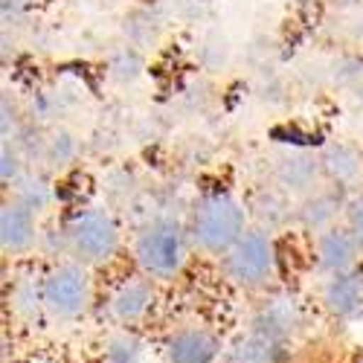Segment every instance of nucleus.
Returning <instances> with one entry per match:
<instances>
[{"label": "nucleus", "mask_w": 363, "mask_h": 363, "mask_svg": "<svg viewBox=\"0 0 363 363\" xmlns=\"http://www.w3.org/2000/svg\"><path fill=\"white\" fill-rule=\"evenodd\" d=\"M250 227L253 221L247 213V201L235 198L227 189L203 192L192 203L189 218H186L192 250L209 259L227 256Z\"/></svg>", "instance_id": "nucleus-1"}, {"label": "nucleus", "mask_w": 363, "mask_h": 363, "mask_svg": "<svg viewBox=\"0 0 363 363\" xmlns=\"http://www.w3.org/2000/svg\"><path fill=\"white\" fill-rule=\"evenodd\" d=\"M131 253L140 274L155 282H172L180 277V270L189 262V253L195 250L186 221H180L172 213H157L137 227Z\"/></svg>", "instance_id": "nucleus-2"}, {"label": "nucleus", "mask_w": 363, "mask_h": 363, "mask_svg": "<svg viewBox=\"0 0 363 363\" xmlns=\"http://www.w3.org/2000/svg\"><path fill=\"white\" fill-rule=\"evenodd\" d=\"M44 294V317L55 325H73L94 308V279L90 267L65 256L50 262L41 277Z\"/></svg>", "instance_id": "nucleus-3"}, {"label": "nucleus", "mask_w": 363, "mask_h": 363, "mask_svg": "<svg viewBox=\"0 0 363 363\" xmlns=\"http://www.w3.org/2000/svg\"><path fill=\"white\" fill-rule=\"evenodd\" d=\"M67 256L87 264L102 267L116 259L123 247V227L108 206H79L65 218Z\"/></svg>", "instance_id": "nucleus-4"}, {"label": "nucleus", "mask_w": 363, "mask_h": 363, "mask_svg": "<svg viewBox=\"0 0 363 363\" xmlns=\"http://www.w3.org/2000/svg\"><path fill=\"white\" fill-rule=\"evenodd\" d=\"M224 279L238 291H270L279 274V253H277V235L262 227H250L238 238V245L218 259Z\"/></svg>", "instance_id": "nucleus-5"}, {"label": "nucleus", "mask_w": 363, "mask_h": 363, "mask_svg": "<svg viewBox=\"0 0 363 363\" xmlns=\"http://www.w3.org/2000/svg\"><path fill=\"white\" fill-rule=\"evenodd\" d=\"M306 323H308L306 302L291 291H267L256 302L253 317H250V325L288 343H294V337L306 328Z\"/></svg>", "instance_id": "nucleus-6"}, {"label": "nucleus", "mask_w": 363, "mask_h": 363, "mask_svg": "<svg viewBox=\"0 0 363 363\" xmlns=\"http://www.w3.org/2000/svg\"><path fill=\"white\" fill-rule=\"evenodd\" d=\"M227 357V343L218 331L201 323H186L174 328L163 343L166 363H221Z\"/></svg>", "instance_id": "nucleus-7"}, {"label": "nucleus", "mask_w": 363, "mask_h": 363, "mask_svg": "<svg viewBox=\"0 0 363 363\" xmlns=\"http://www.w3.org/2000/svg\"><path fill=\"white\" fill-rule=\"evenodd\" d=\"M311 259H314V270L323 279L349 274V270L360 267V245L354 233L346 224H335L317 235H311Z\"/></svg>", "instance_id": "nucleus-8"}, {"label": "nucleus", "mask_w": 363, "mask_h": 363, "mask_svg": "<svg viewBox=\"0 0 363 363\" xmlns=\"http://www.w3.org/2000/svg\"><path fill=\"white\" fill-rule=\"evenodd\" d=\"M155 299H157L155 279H148L145 274L125 277L123 282H116L113 291L108 294V302H105L108 320L116 328H134L151 314Z\"/></svg>", "instance_id": "nucleus-9"}, {"label": "nucleus", "mask_w": 363, "mask_h": 363, "mask_svg": "<svg viewBox=\"0 0 363 363\" xmlns=\"http://www.w3.org/2000/svg\"><path fill=\"white\" fill-rule=\"evenodd\" d=\"M270 184L279 186L294 201L311 195L314 189H320L325 184L320 157L314 151H302V148L282 151V155L274 157V163H270Z\"/></svg>", "instance_id": "nucleus-10"}, {"label": "nucleus", "mask_w": 363, "mask_h": 363, "mask_svg": "<svg viewBox=\"0 0 363 363\" xmlns=\"http://www.w3.org/2000/svg\"><path fill=\"white\" fill-rule=\"evenodd\" d=\"M38 247H41L38 216H33L18 201L4 198V203H0V250H4V256L23 259L33 256Z\"/></svg>", "instance_id": "nucleus-11"}, {"label": "nucleus", "mask_w": 363, "mask_h": 363, "mask_svg": "<svg viewBox=\"0 0 363 363\" xmlns=\"http://www.w3.org/2000/svg\"><path fill=\"white\" fill-rule=\"evenodd\" d=\"M349 192L337 189V186H320L311 195L299 198L296 209H294V224L299 230H306L311 235L340 224V218H346V206H349Z\"/></svg>", "instance_id": "nucleus-12"}, {"label": "nucleus", "mask_w": 363, "mask_h": 363, "mask_svg": "<svg viewBox=\"0 0 363 363\" xmlns=\"http://www.w3.org/2000/svg\"><path fill=\"white\" fill-rule=\"evenodd\" d=\"M317 157H320L323 180L328 186H337L352 195V189L363 184V148L357 143L331 140L317 151Z\"/></svg>", "instance_id": "nucleus-13"}, {"label": "nucleus", "mask_w": 363, "mask_h": 363, "mask_svg": "<svg viewBox=\"0 0 363 363\" xmlns=\"http://www.w3.org/2000/svg\"><path fill=\"white\" fill-rule=\"evenodd\" d=\"M320 302L328 317L340 323H354L363 317V267H354L349 274L323 279Z\"/></svg>", "instance_id": "nucleus-14"}, {"label": "nucleus", "mask_w": 363, "mask_h": 363, "mask_svg": "<svg viewBox=\"0 0 363 363\" xmlns=\"http://www.w3.org/2000/svg\"><path fill=\"white\" fill-rule=\"evenodd\" d=\"M291 357V343L279 340L267 331L247 325L245 335H238L227 346V363H285Z\"/></svg>", "instance_id": "nucleus-15"}, {"label": "nucleus", "mask_w": 363, "mask_h": 363, "mask_svg": "<svg viewBox=\"0 0 363 363\" xmlns=\"http://www.w3.org/2000/svg\"><path fill=\"white\" fill-rule=\"evenodd\" d=\"M294 209H296V201L274 184L253 189V195L247 198V213H250L253 227H262L274 235L285 230L288 224H294Z\"/></svg>", "instance_id": "nucleus-16"}, {"label": "nucleus", "mask_w": 363, "mask_h": 363, "mask_svg": "<svg viewBox=\"0 0 363 363\" xmlns=\"http://www.w3.org/2000/svg\"><path fill=\"white\" fill-rule=\"evenodd\" d=\"M166 12L160 6H131L119 21V38L140 47L143 52L157 50L166 33Z\"/></svg>", "instance_id": "nucleus-17"}, {"label": "nucleus", "mask_w": 363, "mask_h": 363, "mask_svg": "<svg viewBox=\"0 0 363 363\" xmlns=\"http://www.w3.org/2000/svg\"><path fill=\"white\" fill-rule=\"evenodd\" d=\"M82 157V137L70 128V125H62V123H52L44 134V148H41V166L47 172H55L62 174L67 169H73Z\"/></svg>", "instance_id": "nucleus-18"}, {"label": "nucleus", "mask_w": 363, "mask_h": 363, "mask_svg": "<svg viewBox=\"0 0 363 363\" xmlns=\"http://www.w3.org/2000/svg\"><path fill=\"white\" fill-rule=\"evenodd\" d=\"M6 198L18 201L21 206H26L33 216H47L50 209L55 206V186H52V180L44 174V172H35V169H29L18 184L6 192Z\"/></svg>", "instance_id": "nucleus-19"}, {"label": "nucleus", "mask_w": 363, "mask_h": 363, "mask_svg": "<svg viewBox=\"0 0 363 363\" xmlns=\"http://www.w3.org/2000/svg\"><path fill=\"white\" fill-rule=\"evenodd\" d=\"M44 274H21L9 288V308L21 323H38L44 317V294H41Z\"/></svg>", "instance_id": "nucleus-20"}, {"label": "nucleus", "mask_w": 363, "mask_h": 363, "mask_svg": "<svg viewBox=\"0 0 363 363\" xmlns=\"http://www.w3.org/2000/svg\"><path fill=\"white\" fill-rule=\"evenodd\" d=\"M145 55H148V52H143L140 47H134V44H128V41L113 44V47L108 50V55H105L108 79H111L113 84H123V87L137 84V82L143 79V73H145Z\"/></svg>", "instance_id": "nucleus-21"}, {"label": "nucleus", "mask_w": 363, "mask_h": 363, "mask_svg": "<svg viewBox=\"0 0 363 363\" xmlns=\"http://www.w3.org/2000/svg\"><path fill=\"white\" fill-rule=\"evenodd\" d=\"M233 58V44L224 33L218 29H209V33L201 38L198 44V65L206 70V73H224L227 65Z\"/></svg>", "instance_id": "nucleus-22"}, {"label": "nucleus", "mask_w": 363, "mask_h": 363, "mask_svg": "<svg viewBox=\"0 0 363 363\" xmlns=\"http://www.w3.org/2000/svg\"><path fill=\"white\" fill-rule=\"evenodd\" d=\"M143 357V343L134 335V328H116L105 343V363H140Z\"/></svg>", "instance_id": "nucleus-23"}, {"label": "nucleus", "mask_w": 363, "mask_h": 363, "mask_svg": "<svg viewBox=\"0 0 363 363\" xmlns=\"http://www.w3.org/2000/svg\"><path fill=\"white\" fill-rule=\"evenodd\" d=\"M29 172V157L18 148L15 140H0V184L9 192Z\"/></svg>", "instance_id": "nucleus-24"}, {"label": "nucleus", "mask_w": 363, "mask_h": 363, "mask_svg": "<svg viewBox=\"0 0 363 363\" xmlns=\"http://www.w3.org/2000/svg\"><path fill=\"white\" fill-rule=\"evenodd\" d=\"M328 79L335 87H346L349 94L354 90V84L363 79V55L360 52H343L337 55L328 67Z\"/></svg>", "instance_id": "nucleus-25"}, {"label": "nucleus", "mask_w": 363, "mask_h": 363, "mask_svg": "<svg viewBox=\"0 0 363 363\" xmlns=\"http://www.w3.org/2000/svg\"><path fill=\"white\" fill-rule=\"evenodd\" d=\"M23 125H26V119H23V111L15 94L9 87H4V94H0V140H15Z\"/></svg>", "instance_id": "nucleus-26"}, {"label": "nucleus", "mask_w": 363, "mask_h": 363, "mask_svg": "<svg viewBox=\"0 0 363 363\" xmlns=\"http://www.w3.org/2000/svg\"><path fill=\"white\" fill-rule=\"evenodd\" d=\"M343 21H340V35L352 44V47H363V6L357 9H349V12H340Z\"/></svg>", "instance_id": "nucleus-27"}, {"label": "nucleus", "mask_w": 363, "mask_h": 363, "mask_svg": "<svg viewBox=\"0 0 363 363\" xmlns=\"http://www.w3.org/2000/svg\"><path fill=\"white\" fill-rule=\"evenodd\" d=\"M343 221H346V227L354 233L357 245H360V250H363V189H360V192H352Z\"/></svg>", "instance_id": "nucleus-28"}, {"label": "nucleus", "mask_w": 363, "mask_h": 363, "mask_svg": "<svg viewBox=\"0 0 363 363\" xmlns=\"http://www.w3.org/2000/svg\"><path fill=\"white\" fill-rule=\"evenodd\" d=\"M325 4L335 9V12H349V9H357L363 6V0H325Z\"/></svg>", "instance_id": "nucleus-29"}, {"label": "nucleus", "mask_w": 363, "mask_h": 363, "mask_svg": "<svg viewBox=\"0 0 363 363\" xmlns=\"http://www.w3.org/2000/svg\"><path fill=\"white\" fill-rule=\"evenodd\" d=\"M352 102H354V108L363 113V79L354 84V90H352Z\"/></svg>", "instance_id": "nucleus-30"}]
</instances>
